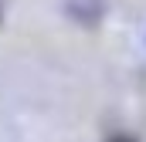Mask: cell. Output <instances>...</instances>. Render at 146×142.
Instances as JSON below:
<instances>
[{
	"mask_svg": "<svg viewBox=\"0 0 146 142\" xmlns=\"http://www.w3.org/2000/svg\"><path fill=\"white\" fill-rule=\"evenodd\" d=\"M112 142H133V139H112Z\"/></svg>",
	"mask_w": 146,
	"mask_h": 142,
	"instance_id": "1",
	"label": "cell"
}]
</instances>
